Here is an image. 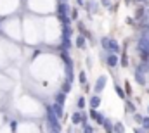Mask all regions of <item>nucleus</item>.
I'll return each mask as SVG.
<instances>
[{
    "instance_id": "obj_34",
    "label": "nucleus",
    "mask_w": 149,
    "mask_h": 133,
    "mask_svg": "<svg viewBox=\"0 0 149 133\" xmlns=\"http://www.w3.org/2000/svg\"><path fill=\"white\" fill-rule=\"evenodd\" d=\"M148 114H149V106H148Z\"/></svg>"
},
{
    "instance_id": "obj_14",
    "label": "nucleus",
    "mask_w": 149,
    "mask_h": 133,
    "mask_svg": "<svg viewBox=\"0 0 149 133\" xmlns=\"http://www.w3.org/2000/svg\"><path fill=\"white\" fill-rule=\"evenodd\" d=\"M125 113L127 114H135L137 113V107H135V104L132 100H127L125 102Z\"/></svg>"
},
{
    "instance_id": "obj_4",
    "label": "nucleus",
    "mask_w": 149,
    "mask_h": 133,
    "mask_svg": "<svg viewBox=\"0 0 149 133\" xmlns=\"http://www.w3.org/2000/svg\"><path fill=\"white\" fill-rule=\"evenodd\" d=\"M137 50H139V54H141V52L149 54V36L148 35H142V36H141V40L137 42Z\"/></svg>"
},
{
    "instance_id": "obj_12",
    "label": "nucleus",
    "mask_w": 149,
    "mask_h": 133,
    "mask_svg": "<svg viewBox=\"0 0 149 133\" xmlns=\"http://www.w3.org/2000/svg\"><path fill=\"white\" fill-rule=\"evenodd\" d=\"M87 104H89V100L85 99V95H80V97L76 99V109H78V111H85Z\"/></svg>"
},
{
    "instance_id": "obj_16",
    "label": "nucleus",
    "mask_w": 149,
    "mask_h": 133,
    "mask_svg": "<svg viewBox=\"0 0 149 133\" xmlns=\"http://www.w3.org/2000/svg\"><path fill=\"white\" fill-rule=\"evenodd\" d=\"M78 83H80V87H85L89 81H87V73L82 69V71H78Z\"/></svg>"
},
{
    "instance_id": "obj_11",
    "label": "nucleus",
    "mask_w": 149,
    "mask_h": 133,
    "mask_svg": "<svg viewBox=\"0 0 149 133\" xmlns=\"http://www.w3.org/2000/svg\"><path fill=\"white\" fill-rule=\"evenodd\" d=\"M66 99H68V93H64V92H57V93L54 95V102L59 104V106H62V107H64V104H66Z\"/></svg>"
},
{
    "instance_id": "obj_32",
    "label": "nucleus",
    "mask_w": 149,
    "mask_h": 133,
    "mask_svg": "<svg viewBox=\"0 0 149 133\" xmlns=\"http://www.w3.org/2000/svg\"><path fill=\"white\" fill-rule=\"evenodd\" d=\"M132 2H134V0H125V3H127V5H130Z\"/></svg>"
},
{
    "instance_id": "obj_25",
    "label": "nucleus",
    "mask_w": 149,
    "mask_h": 133,
    "mask_svg": "<svg viewBox=\"0 0 149 133\" xmlns=\"http://www.w3.org/2000/svg\"><path fill=\"white\" fill-rule=\"evenodd\" d=\"M142 128H144V130H149V116H146V118L142 119Z\"/></svg>"
},
{
    "instance_id": "obj_23",
    "label": "nucleus",
    "mask_w": 149,
    "mask_h": 133,
    "mask_svg": "<svg viewBox=\"0 0 149 133\" xmlns=\"http://www.w3.org/2000/svg\"><path fill=\"white\" fill-rule=\"evenodd\" d=\"M120 64H122L123 68H127V66H128V55H127L125 52H123V55H122V59H120Z\"/></svg>"
},
{
    "instance_id": "obj_28",
    "label": "nucleus",
    "mask_w": 149,
    "mask_h": 133,
    "mask_svg": "<svg viewBox=\"0 0 149 133\" xmlns=\"http://www.w3.org/2000/svg\"><path fill=\"white\" fill-rule=\"evenodd\" d=\"M76 2V7H82V5H85V0H75Z\"/></svg>"
},
{
    "instance_id": "obj_17",
    "label": "nucleus",
    "mask_w": 149,
    "mask_h": 133,
    "mask_svg": "<svg viewBox=\"0 0 149 133\" xmlns=\"http://www.w3.org/2000/svg\"><path fill=\"white\" fill-rule=\"evenodd\" d=\"M71 88H73V83L71 81H62V85H61V92H64V93H69L71 92Z\"/></svg>"
},
{
    "instance_id": "obj_30",
    "label": "nucleus",
    "mask_w": 149,
    "mask_h": 133,
    "mask_svg": "<svg viewBox=\"0 0 149 133\" xmlns=\"http://www.w3.org/2000/svg\"><path fill=\"white\" fill-rule=\"evenodd\" d=\"M134 132H135V133H146V130H144V128H135Z\"/></svg>"
},
{
    "instance_id": "obj_22",
    "label": "nucleus",
    "mask_w": 149,
    "mask_h": 133,
    "mask_svg": "<svg viewBox=\"0 0 149 133\" xmlns=\"http://www.w3.org/2000/svg\"><path fill=\"white\" fill-rule=\"evenodd\" d=\"M82 132L83 133H94V126L89 125V123H85V125H82Z\"/></svg>"
},
{
    "instance_id": "obj_9",
    "label": "nucleus",
    "mask_w": 149,
    "mask_h": 133,
    "mask_svg": "<svg viewBox=\"0 0 149 133\" xmlns=\"http://www.w3.org/2000/svg\"><path fill=\"white\" fill-rule=\"evenodd\" d=\"M82 121H83V116H82V111H75L73 114H71V125L73 126H80L82 125Z\"/></svg>"
},
{
    "instance_id": "obj_13",
    "label": "nucleus",
    "mask_w": 149,
    "mask_h": 133,
    "mask_svg": "<svg viewBox=\"0 0 149 133\" xmlns=\"http://www.w3.org/2000/svg\"><path fill=\"white\" fill-rule=\"evenodd\" d=\"M102 128H104V132H106V133H113V132H115V123H113L109 118H106V119H104V123H102Z\"/></svg>"
},
{
    "instance_id": "obj_1",
    "label": "nucleus",
    "mask_w": 149,
    "mask_h": 133,
    "mask_svg": "<svg viewBox=\"0 0 149 133\" xmlns=\"http://www.w3.org/2000/svg\"><path fill=\"white\" fill-rule=\"evenodd\" d=\"M101 47L108 54H118L120 52V43L115 38H111V36H102L101 38Z\"/></svg>"
},
{
    "instance_id": "obj_21",
    "label": "nucleus",
    "mask_w": 149,
    "mask_h": 133,
    "mask_svg": "<svg viewBox=\"0 0 149 133\" xmlns=\"http://www.w3.org/2000/svg\"><path fill=\"white\" fill-rule=\"evenodd\" d=\"M146 12H148V10H146L144 7H139L137 12H135V17H137V19H142V17H146Z\"/></svg>"
},
{
    "instance_id": "obj_6",
    "label": "nucleus",
    "mask_w": 149,
    "mask_h": 133,
    "mask_svg": "<svg viewBox=\"0 0 149 133\" xmlns=\"http://www.w3.org/2000/svg\"><path fill=\"white\" fill-rule=\"evenodd\" d=\"M85 9H87V12L92 16V14H99V3L95 2V0H89V2H85Z\"/></svg>"
},
{
    "instance_id": "obj_24",
    "label": "nucleus",
    "mask_w": 149,
    "mask_h": 133,
    "mask_svg": "<svg viewBox=\"0 0 149 133\" xmlns=\"http://www.w3.org/2000/svg\"><path fill=\"white\" fill-rule=\"evenodd\" d=\"M125 93H127V97H132V87L128 81H125Z\"/></svg>"
},
{
    "instance_id": "obj_19",
    "label": "nucleus",
    "mask_w": 149,
    "mask_h": 133,
    "mask_svg": "<svg viewBox=\"0 0 149 133\" xmlns=\"http://www.w3.org/2000/svg\"><path fill=\"white\" fill-rule=\"evenodd\" d=\"M113 133H125V126H123L122 121H116L115 123V132Z\"/></svg>"
},
{
    "instance_id": "obj_31",
    "label": "nucleus",
    "mask_w": 149,
    "mask_h": 133,
    "mask_svg": "<svg viewBox=\"0 0 149 133\" xmlns=\"http://www.w3.org/2000/svg\"><path fill=\"white\" fill-rule=\"evenodd\" d=\"M66 133H73V128H71V126H69V128H68V130H66Z\"/></svg>"
},
{
    "instance_id": "obj_5",
    "label": "nucleus",
    "mask_w": 149,
    "mask_h": 133,
    "mask_svg": "<svg viewBox=\"0 0 149 133\" xmlns=\"http://www.w3.org/2000/svg\"><path fill=\"white\" fill-rule=\"evenodd\" d=\"M89 116H90V119H94L99 126H102V123H104V119H106V118L97 111V109H90V111H89Z\"/></svg>"
},
{
    "instance_id": "obj_3",
    "label": "nucleus",
    "mask_w": 149,
    "mask_h": 133,
    "mask_svg": "<svg viewBox=\"0 0 149 133\" xmlns=\"http://www.w3.org/2000/svg\"><path fill=\"white\" fill-rule=\"evenodd\" d=\"M106 83H108V78H106L104 74H101V76L97 78V81H95V85H94V93H97V95H101V93H102V90L106 88Z\"/></svg>"
},
{
    "instance_id": "obj_2",
    "label": "nucleus",
    "mask_w": 149,
    "mask_h": 133,
    "mask_svg": "<svg viewBox=\"0 0 149 133\" xmlns=\"http://www.w3.org/2000/svg\"><path fill=\"white\" fill-rule=\"evenodd\" d=\"M104 62H106L108 68L115 69V68H118V64H120V57H118V54H108V52H106V59H104Z\"/></svg>"
},
{
    "instance_id": "obj_8",
    "label": "nucleus",
    "mask_w": 149,
    "mask_h": 133,
    "mask_svg": "<svg viewBox=\"0 0 149 133\" xmlns=\"http://www.w3.org/2000/svg\"><path fill=\"white\" fill-rule=\"evenodd\" d=\"M75 47H76L78 50H85V48H87V38H85L83 35H78V36L75 38Z\"/></svg>"
},
{
    "instance_id": "obj_27",
    "label": "nucleus",
    "mask_w": 149,
    "mask_h": 133,
    "mask_svg": "<svg viewBox=\"0 0 149 133\" xmlns=\"http://www.w3.org/2000/svg\"><path fill=\"white\" fill-rule=\"evenodd\" d=\"M101 2H102V5L106 9H111V0H101Z\"/></svg>"
},
{
    "instance_id": "obj_10",
    "label": "nucleus",
    "mask_w": 149,
    "mask_h": 133,
    "mask_svg": "<svg viewBox=\"0 0 149 133\" xmlns=\"http://www.w3.org/2000/svg\"><path fill=\"white\" fill-rule=\"evenodd\" d=\"M62 109H64V107H62V106H59V104H56V102L50 106V111L56 114V118H57V119L64 118V111H62Z\"/></svg>"
},
{
    "instance_id": "obj_7",
    "label": "nucleus",
    "mask_w": 149,
    "mask_h": 133,
    "mask_svg": "<svg viewBox=\"0 0 149 133\" xmlns=\"http://www.w3.org/2000/svg\"><path fill=\"white\" fill-rule=\"evenodd\" d=\"M101 102H102V99H101V95H97V93H94V95H90V99H89V107H90V109H99V106H101Z\"/></svg>"
},
{
    "instance_id": "obj_20",
    "label": "nucleus",
    "mask_w": 149,
    "mask_h": 133,
    "mask_svg": "<svg viewBox=\"0 0 149 133\" xmlns=\"http://www.w3.org/2000/svg\"><path fill=\"white\" fill-rule=\"evenodd\" d=\"M69 17H71V21H78V17H80V14H78V7H73V9H71Z\"/></svg>"
},
{
    "instance_id": "obj_26",
    "label": "nucleus",
    "mask_w": 149,
    "mask_h": 133,
    "mask_svg": "<svg viewBox=\"0 0 149 133\" xmlns=\"http://www.w3.org/2000/svg\"><path fill=\"white\" fill-rule=\"evenodd\" d=\"M134 119H135L137 123H141V125H142V119H144V116H141V114H137V113H135V114H134Z\"/></svg>"
},
{
    "instance_id": "obj_15",
    "label": "nucleus",
    "mask_w": 149,
    "mask_h": 133,
    "mask_svg": "<svg viewBox=\"0 0 149 133\" xmlns=\"http://www.w3.org/2000/svg\"><path fill=\"white\" fill-rule=\"evenodd\" d=\"M135 81H137L139 85H146V83H148V81H146V73H141V71L135 69Z\"/></svg>"
},
{
    "instance_id": "obj_29",
    "label": "nucleus",
    "mask_w": 149,
    "mask_h": 133,
    "mask_svg": "<svg viewBox=\"0 0 149 133\" xmlns=\"http://www.w3.org/2000/svg\"><path fill=\"white\" fill-rule=\"evenodd\" d=\"M87 66H89V69L92 68V59H90V57H87Z\"/></svg>"
},
{
    "instance_id": "obj_33",
    "label": "nucleus",
    "mask_w": 149,
    "mask_h": 133,
    "mask_svg": "<svg viewBox=\"0 0 149 133\" xmlns=\"http://www.w3.org/2000/svg\"><path fill=\"white\" fill-rule=\"evenodd\" d=\"M139 2H148V0H139Z\"/></svg>"
},
{
    "instance_id": "obj_18",
    "label": "nucleus",
    "mask_w": 149,
    "mask_h": 133,
    "mask_svg": "<svg viewBox=\"0 0 149 133\" xmlns=\"http://www.w3.org/2000/svg\"><path fill=\"white\" fill-rule=\"evenodd\" d=\"M115 92L118 93V97H120V99H127V93H125V90H123V88H122L118 83H115Z\"/></svg>"
}]
</instances>
